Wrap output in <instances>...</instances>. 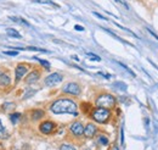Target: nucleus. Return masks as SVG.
Wrapping results in <instances>:
<instances>
[{
	"instance_id": "nucleus-20",
	"label": "nucleus",
	"mask_w": 158,
	"mask_h": 150,
	"mask_svg": "<svg viewBox=\"0 0 158 150\" xmlns=\"http://www.w3.org/2000/svg\"><path fill=\"white\" fill-rule=\"evenodd\" d=\"M86 55H88V57H89L90 60H92V61H100V60H101L99 56H96L95 54H91V53H88Z\"/></svg>"
},
{
	"instance_id": "nucleus-4",
	"label": "nucleus",
	"mask_w": 158,
	"mask_h": 150,
	"mask_svg": "<svg viewBox=\"0 0 158 150\" xmlns=\"http://www.w3.org/2000/svg\"><path fill=\"white\" fill-rule=\"evenodd\" d=\"M62 92L66 94H71V95H79L80 94V87L77 83H68L62 88Z\"/></svg>"
},
{
	"instance_id": "nucleus-22",
	"label": "nucleus",
	"mask_w": 158,
	"mask_h": 150,
	"mask_svg": "<svg viewBox=\"0 0 158 150\" xmlns=\"http://www.w3.org/2000/svg\"><path fill=\"white\" fill-rule=\"evenodd\" d=\"M60 149H61V150H73L74 146H72V145H67V144H62V145L60 146Z\"/></svg>"
},
{
	"instance_id": "nucleus-24",
	"label": "nucleus",
	"mask_w": 158,
	"mask_h": 150,
	"mask_svg": "<svg viewBox=\"0 0 158 150\" xmlns=\"http://www.w3.org/2000/svg\"><path fill=\"white\" fill-rule=\"evenodd\" d=\"M5 55H10V56H16L17 55V51H4Z\"/></svg>"
},
{
	"instance_id": "nucleus-19",
	"label": "nucleus",
	"mask_w": 158,
	"mask_h": 150,
	"mask_svg": "<svg viewBox=\"0 0 158 150\" xmlns=\"http://www.w3.org/2000/svg\"><path fill=\"white\" fill-rule=\"evenodd\" d=\"M36 60H37V61H39L40 64H42V66H44L46 70H49L50 69V64L48 62V61H45V60H42V59H37L36 57Z\"/></svg>"
},
{
	"instance_id": "nucleus-1",
	"label": "nucleus",
	"mask_w": 158,
	"mask_h": 150,
	"mask_svg": "<svg viewBox=\"0 0 158 150\" xmlns=\"http://www.w3.org/2000/svg\"><path fill=\"white\" fill-rule=\"evenodd\" d=\"M50 110L56 115L71 113V115L78 116L77 104L72 99H58L52 103V105L50 106Z\"/></svg>"
},
{
	"instance_id": "nucleus-30",
	"label": "nucleus",
	"mask_w": 158,
	"mask_h": 150,
	"mask_svg": "<svg viewBox=\"0 0 158 150\" xmlns=\"http://www.w3.org/2000/svg\"><path fill=\"white\" fill-rule=\"evenodd\" d=\"M99 75H101V76H104V77H106V78H111V76H110V75H107V73H102V72H100Z\"/></svg>"
},
{
	"instance_id": "nucleus-10",
	"label": "nucleus",
	"mask_w": 158,
	"mask_h": 150,
	"mask_svg": "<svg viewBox=\"0 0 158 150\" xmlns=\"http://www.w3.org/2000/svg\"><path fill=\"white\" fill-rule=\"evenodd\" d=\"M27 73V66H24V65H18L17 67H16V70H15V75H16V81L18 82L20 79H22L23 78V76Z\"/></svg>"
},
{
	"instance_id": "nucleus-28",
	"label": "nucleus",
	"mask_w": 158,
	"mask_h": 150,
	"mask_svg": "<svg viewBox=\"0 0 158 150\" xmlns=\"http://www.w3.org/2000/svg\"><path fill=\"white\" fill-rule=\"evenodd\" d=\"M74 28H76V29H77V31H84V28H83V27H82V26H79V24H77V26H76V27H74Z\"/></svg>"
},
{
	"instance_id": "nucleus-14",
	"label": "nucleus",
	"mask_w": 158,
	"mask_h": 150,
	"mask_svg": "<svg viewBox=\"0 0 158 150\" xmlns=\"http://www.w3.org/2000/svg\"><path fill=\"white\" fill-rule=\"evenodd\" d=\"M10 20L11 21H15V22H17V23H22V24H24V26H29V23L26 21V20H23V18H21V17H16V16H10Z\"/></svg>"
},
{
	"instance_id": "nucleus-26",
	"label": "nucleus",
	"mask_w": 158,
	"mask_h": 150,
	"mask_svg": "<svg viewBox=\"0 0 158 150\" xmlns=\"http://www.w3.org/2000/svg\"><path fill=\"white\" fill-rule=\"evenodd\" d=\"M5 132V129H4V126H3V123H2V121H0V137L3 136V133Z\"/></svg>"
},
{
	"instance_id": "nucleus-12",
	"label": "nucleus",
	"mask_w": 158,
	"mask_h": 150,
	"mask_svg": "<svg viewBox=\"0 0 158 150\" xmlns=\"http://www.w3.org/2000/svg\"><path fill=\"white\" fill-rule=\"evenodd\" d=\"M44 115H45V112L43 110H34L32 112V118H33L34 121H38L42 117H44Z\"/></svg>"
},
{
	"instance_id": "nucleus-7",
	"label": "nucleus",
	"mask_w": 158,
	"mask_h": 150,
	"mask_svg": "<svg viewBox=\"0 0 158 150\" xmlns=\"http://www.w3.org/2000/svg\"><path fill=\"white\" fill-rule=\"evenodd\" d=\"M39 129H40V132L44 133V134H50V133L55 129V123L51 122V121L43 122V123L39 126Z\"/></svg>"
},
{
	"instance_id": "nucleus-11",
	"label": "nucleus",
	"mask_w": 158,
	"mask_h": 150,
	"mask_svg": "<svg viewBox=\"0 0 158 150\" xmlns=\"http://www.w3.org/2000/svg\"><path fill=\"white\" fill-rule=\"evenodd\" d=\"M11 83V78L8 73H0V85L8 87Z\"/></svg>"
},
{
	"instance_id": "nucleus-15",
	"label": "nucleus",
	"mask_w": 158,
	"mask_h": 150,
	"mask_svg": "<svg viewBox=\"0 0 158 150\" xmlns=\"http://www.w3.org/2000/svg\"><path fill=\"white\" fill-rule=\"evenodd\" d=\"M36 3H38V4H48V5H52L55 8H58V5L55 4L52 0H36Z\"/></svg>"
},
{
	"instance_id": "nucleus-23",
	"label": "nucleus",
	"mask_w": 158,
	"mask_h": 150,
	"mask_svg": "<svg viewBox=\"0 0 158 150\" xmlns=\"http://www.w3.org/2000/svg\"><path fill=\"white\" fill-rule=\"evenodd\" d=\"M116 2H118V3H120L122 5H124L126 9H129V5H128V3L125 2V0H116Z\"/></svg>"
},
{
	"instance_id": "nucleus-17",
	"label": "nucleus",
	"mask_w": 158,
	"mask_h": 150,
	"mask_svg": "<svg viewBox=\"0 0 158 150\" xmlns=\"http://www.w3.org/2000/svg\"><path fill=\"white\" fill-rule=\"evenodd\" d=\"M114 88H117V89H119V91H126V85H125V83H123V82H116L114 83Z\"/></svg>"
},
{
	"instance_id": "nucleus-16",
	"label": "nucleus",
	"mask_w": 158,
	"mask_h": 150,
	"mask_svg": "<svg viewBox=\"0 0 158 150\" xmlns=\"http://www.w3.org/2000/svg\"><path fill=\"white\" fill-rule=\"evenodd\" d=\"M98 143H99L100 145H107L110 142H108V138H107V137H105V136H100V137L98 138Z\"/></svg>"
},
{
	"instance_id": "nucleus-5",
	"label": "nucleus",
	"mask_w": 158,
	"mask_h": 150,
	"mask_svg": "<svg viewBox=\"0 0 158 150\" xmlns=\"http://www.w3.org/2000/svg\"><path fill=\"white\" fill-rule=\"evenodd\" d=\"M62 79H63V76L60 75V73H57V72H55V73L49 75V76L45 78V84L49 85V87H52V85H56V84H58L60 82H62Z\"/></svg>"
},
{
	"instance_id": "nucleus-9",
	"label": "nucleus",
	"mask_w": 158,
	"mask_h": 150,
	"mask_svg": "<svg viewBox=\"0 0 158 150\" xmlns=\"http://www.w3.org/2000/svg\"><path fill=\"white\" fill-rule=\"evenodd\" d=\"M39 77H40V73H39V71H32L27 77H26V83L27 84H33V83H36L38 79H39Z\"/></svg>"
},
{
	"instance_id": "nucleus-18",
	"label": "nucleus",
	"mask_w": 158,
	"mask_h": 150,
	"mask_svg": "<svg viewBox=\"0 0 158 150\" xmlns=\"http://www.w3.org/2000/svg\"><path fill=\"white\" fill-rule=\"evenodd\" d=\"M20 117H21V113L16 112V113H11L10 120H11V122H12V123H17V122H18V120H20Z\"/></svg>"
},
{
	"instance_id": "nucleus-29",
	"label": "nucleus",
	"mask_w": 158,
	"mask_h": 150,
	"mask_svg": "<svg viewBox=\"0 0 158 150\" xmlns=\"http://www.w3.org/2000/svg\"><path fill=\"white\" fill-rule=\"evenodd\" d=\"M147 31H148V32H150V33H151V34H152V36H153V37H154L156 39H157V40H158V36H157V34H154V33H153V32L151 31V29H147Z\"/></svg>"
},
{
	"instance_id": "nucleus-2",
	"label": "nucleus",
	"mask_w": 158,
	"mask_h": 150,
	"mask_svg": "<svg viewBox=\"0 0 158 150\" xmlns=\"http://www.w3.org/2000/svg\"><path fill=\"white\" fill-rule=\"evenodd\" d=\"M91 117L94 121H96L99 123H105L108 121V118L111 117V111L107 107H101L98 106V109H95L91 113Z\"/></svg>"
},
{
	"instance_id": "nucleus-25",
	"label": "nucleus",
	"mask_w": 158,
	"mask_h": 150,
	"mask_svg": "<svg viewBox=\"0 0 158 150\" xmlns=\"http://www.w3.org/2000/svg\"><path fill=\"white\" fill-rule=\"evenodd\" d=\"M34 93H36V91H29V92H28V94H27V95H24V97H23V99H27V98H29V97H30V95H33V94H34Z\"/></svg>"
},
{
	"instance_id": "nucleus-8",
	"label": "nucleus",
	"mask_w": 158,
	"mask_h": 150,
	"mask_svg": "<svg viewBox=\"0 0 158 150\" xmlns=\"http://www.w3.org/2000/svg\"><path fill=\"white\" fill-rule=\"evenodd\" d=\"M96 126H95L94 123H88L86 127L84 128V136L86 138H92L95 134H96Z\"/></svg>"
},
{
	"instance_id": "nucleus-27",
	"label": "nucleus",
	"mask_w": 158,
	"mask_h": 150,
	"mask_svg": "<svg viewBox=\"0 0 158 150\" xmlns=\"http://www.w3.org/2000/svg\"><path fill=\"white\" fill-rule=\"evenodd\" d=\"M94 15H95V16H98L99 18H102V20H107V18H106L105 16H101V15H100V14H98V12H94Z\"/></svg>"
},
{
	"instance_id": "nucleus-13",
	"label": "nucleus",
	"mask_w": 158,
	"mask_h": 150,
	"mask_svg": "<svg viewBox=\"0 0 158 150\" xmlns=\"http://www.w3.org/2000/svg\"><path fill=\"white\" fill-rule=\"evenodd\" d=\"M6 33H8V36H10V37H12V38H17V39L21 38L20 32L16 31V29H14V28H8V29H6Z\"/></svg>"
},
{
	"instance_id": "nucleus-6",
	"label": "nucleus",
	"mask_w": 158,
	"mask_h": 150,
	"mask_svg": "<svg viewBox=\"0 0 158 150\" xmlns=\"http://www.w3.org/2000/svg\"><path fill=\"white\" fill-rule=\"evenodd\" d=\"M70 131L76 136V137H80L84 134V127L80 122H73L70 127Z\"/></svg>"
},
{
	"instance_id": "nucleus-3",
	"label": "nucleus",
	"mask_w": 158,
	"mask_h": 150,
	"mask_svg": "<svg viewBox=\"0 0 158 150\" xmlns=\"http://www.w3.org/2000/svg\"><path fill=\"white\" fill-rule=\"evenodd\" d=\"M116 104V99L113 95L111 94H102L100 95L98 99H96V105L98 106H101V107H113Z\"/></svg>"
},
{
	"instance_id": "nucleus-21",
	"label": "nucleus",
	"mask_w": 158,
	"mask_h": 150,
	"mask_svg": "<svg viewBox=\"0 0 158 150\" xmlns=\"http://www.w3.org/2000/svg\"><path fill=\"white\" fill-rule=\"evenodd\" d=\"M118 65H119V66H120V67H123V69H124V70H125V71H128V72H129V75H130V76H133V77H135V73H134V72H133V71H132V70H130V69H129V67H126V66H125V65H124V64H122V62H118Z\"/></svg>"
}]
</instances>
